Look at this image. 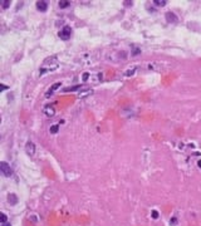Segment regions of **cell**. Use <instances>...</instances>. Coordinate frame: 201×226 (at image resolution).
I'll list each match as a JSON object with an SVG mask.
<instances>
[{
	"label": "cell",
	"instance_id": "6da1fadb",
	"mask_svg": "<svg viewBox=\"0 0 201 226\" xmlns=\"http://www.w3.org/2000/svg\"><path fill=\"white\" fill-rule=\"evenodd\" d=\"M57 68H58V58H57L55 55H54V56H49V58H46V59L44 60V63H43L40 70H39V73H40V74H44V73L50 72V70H54V69H57Z\"/></svg>",
	"mask_w": 201,
	"mask_h": 226
},
{
	"label": "cell",
	"instance_id": "7a4b0ae2",
	"mask_svg": "<svg viewBox=\"0 0 201 226\" xmlns=\"http://www.w3.org/2000/svg\"><path fill=\"white\" fill-rule=\"evenodd\" d=\"M0 171H1V173H3L5 177H11V176H13V171H11L10 166H9L6 162H4V161L0 163Z\"/></svg>",
	"mask_w": 201,
	"mask_h": 226
},
{
	"label": "cell",
	"instance_id": "3957f363",
	"mask_svg": "<svg viewBox=\"0 0 201 226\" xmlns=\"http://www.w3.org/2000/svg\"><path fill=\"white\" fill-rule=\"evenodd\" d=\"M70 34H72V29L69 26H64L60 31H59V36L63 39V40H68L70 38Z\"/></svg>",
	"mask_w": 201,
	"mask_h": 226
},
{
	"label": "cell",
	"instance_id": "277c9868",
	"mask_svg": "<svg viewBox=\"0 0 201 226\" xmlns=\"http://www.w3.org/2000/svg\"><path fill=\"white\" fill-rule=\"evenodd\" d=\"M25 152L28 156H34L35 154V144L31 141H28L25 143Z\"/></svg>",
	"mask_w": 201,
	"mask_h": 226
},
{
	"label": "cell",
	"instance_id": "5b68a950",
	"mask_svg": "<svg viewBox=\"0 0 201 226\" xmlns=\"http://www.w3.org/2000/svg\"><path fill=\"white\" fill-rule=\"evenodd\" d=\"M43 113H44L46 117H53V116L55 114V108H54L53 105H50V104H46V105H44V108H43Z\"/></svg>",
	"mask_w": 201,
	"mask_h": 226
},
{
	"label": "cell",
	"instance_id": "8992f818",
	"mask_svg": "<svg viewBox=\"0 0 201 226\" xmlns=\"http://www.w3.org/2000/svg\"><path fill=\"white\" fill-rule=\"evenodd\" d=\"M60 85H62V83H60V82H57V83H54V84H53V85H52V87H50V88L46 90V93H45V97H50V95H52V94H53V93H54V92H55V90H57V89H58Z\"/></svg>",
	"mask_w": 201,
	"mask_h": 226
},
{
	"label": "cell",
	"instance_id": "52a82bcc",
	"mask_svg": "<svg viewBox=\"0 0 201 226\" xmlns=\"http://www.w3.org/2000/svg\"><path fill=\"white\" fill-rule=\"evenodd\" d=\"M92 93H93V90H92V89H89V88L83 89V90H79V92H78V98H85V97L90 95Z\"/></svg>",
	"mask_w": 201,
	"mask_h": 226
},
{
	"label": "cell",
	"instance_id": "ba28073f",
	"mask_svg": "<svg viewBox=\"0 0 201 226\" xmlns=\"http://www.w3.org/2000/svg\"><path fill=\"white\" fill-rule=\"evenodd\" d=\"M166 19H167L168 23H177V16L171 11L166 13Z\"/></svg>",
	"mask_w": 201,
	"mask_h": 226
},
{
	"label": "cell",
	"instance_id": "9c48e42d",
	"mask_svg": "<svg viewBox=\"0 0 201 226\" xmlns=\"http://www.w3.org/2000/svg\"><path fill=\"white\" fill-rule=\"evenodd\" d=\"M36 8L40 11H45L48 9V4H46V1H38L36 3Z\"/></svg>",
	"mask_w": 201,
	"mask_h": 226
},
{
	"label": "cell",
	"instance_id": "30bf717a",
	"mask_svg": "<svg viewBox=\"0 0 201 226\" xmlns=\"http://www.w3.org/2000/svg\"><path fill=\"white\" fill-rule=\"evenodd\" d=\"M134 72H136V67H133L132 69H128V70H126L124 75H126V77H131V75H133V74H134Z\"/></svg>",
	"mask_w": 201,
	"mask_h": 226
},
{
	"label": "cell",
	"instance_id": "8fae6325",
	"mask_svg": "<svg viewBox=\"0 0 201 226\" xmlns=\"http://www.w3.org/2000/svg\"><path fill=\"white\" fill-rule=\"evenodd\" d=\"M8 200H9V202L10 203H16V196L14 195V193H11V195H9V197H8Z\"/></svg>",
	"mask_w": 201,
	"mask_h": 226
},
{
	"label": "cell",
	"instance_id": "7c38bea8",
	"mask_svg": "<svg viewBox=\"0 0 201 226\" xmlns=\"http://www.w3.org/2000/svg\"><path fill=\"white\" fill-rule=\"evenodd\" d=\"M58 129H59V126H58V124H53V126L50 127V133H57Z\"/></svg>",
	"mask_w": 201,
	"mask_h": 226
},
{
	"label": "cell",
	"instance_id": "4fadbf2b",
	"mask_svg": "<svg viewBox=\"0 0 201 226\" xmlns=\"http://www.w3.org/2000/svg\"><path fill=\"white\" fill-rule=\"evenodd\" d=\"M153 3H155V4H157L158 6H163V5H166V1H165V0H155Z\"/></svg>",
	"mask_w": 201,
	"mask_h": 226
},
{
	"label": "cell",
	"instance_id": "5bb4252c",
	"mask_svg": "<svg viewBox=\"0 0 201 226\" xmlns=\"http://www.w3.org/2000/svg\"><path fill=\"white\" fill-rule=\"evenodd\" d=\"M69 4H70L69 1H63V0H62V1H59V6H60V8H67Z\"/></svg>",
	"mask_w": 201,
	"mask_h": 226
},
{
	"label": "cell",
	"instance_id": "9a60e30c",
	"mask_svg": "<svg viewBox=\"0 0 201 226\" xmlns=\"http://www.w3.org/2000/svg\"><path fill=\"white\" fill-rule=\"evenodd\" d=\"M0 4L3 5V8H8V6H9V4H10V1H9V0H6V1L1 0V1H0Z\"/></svg>",
	"mask_w": 201,
	"mask_h": 226
},
{
	"label": "cell",
	"instance_id": "2e32d148",
	"mask_svg": "<svg viewBox=\"0 0 201 226\" xmlns=\"http://www.w3.org/2000/svg\"><path fill=\"white\" fill-rule=\"evenodd\" d=\"M80 88V85H75V87H73V88H65V92H73V90H77V89H79Z\"/></svg>",
	"mask_w": 201,
	"mask_h": 226
},
{
	"label": "cell",
	"instance_id": "e0dca14e",
	"mask_svg": "<svg viewBox=\"0 0 201 226\" xmlns=\"http://www.w3.org/2000/svg\"><path fill=\"white\" fill-rule=\"evenodd\" d=\"M89 78H90V77H89V73H87V72H85V73H83V77H82V79H83L84 82H85V80H88Z\"/></svg>",
	"mask_w": 201,
	"mask_h": 226
},
{
	"label": "cell",
	"instance_id": "ac0fdd59",
	"mask_svg": "<svg viewBox=\"0 0 201 226\" xmlns=\"http://www.w3.org/2000/svg\"><path fill=\"white\" fill-rule=\"evenodd\" d=\"M5 222H6V215L1 213V223H5Z\"/></svg>",
	"mask_w": 201,
	"mask_h": 226
},
{
	"label": "cell",
	"instance_id": "d6986e66",
	"mask_svg": "<svg viewBox=\"0 0 201 226\" xmlns=\"http://www.w3.org/2000/svg\"><path fill=\"white\" fill-rule=\"evenodd\" d=\"M152 215H153V216H152L153 218H157V217H158V213H157V211H153V212H152Z\"/></svg>",
	"mask_w": 201,
	"mask_h": 226
},
{
	"label": "cell",
	"instance_id": "ffe728a7",
	"mask_svg": "<svg viewBox=\"0 0 201 226\" xmlns=\"http://www.w3.org/2000/svg\"><path fill=\"white\" fill-rule=\"evenodd\" d=\"M1 226H11L10 223H8V222H5V223H1Z\"/></svg>",
	"mask_w": 201,
	"mask_h": 226
}]
</instances>
